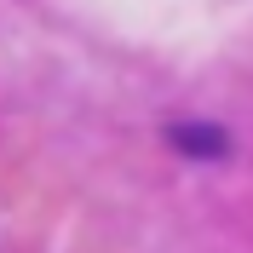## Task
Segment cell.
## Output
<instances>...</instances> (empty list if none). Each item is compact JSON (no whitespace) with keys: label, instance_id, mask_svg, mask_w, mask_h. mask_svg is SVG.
Returning a JSON list of instances; mask_svg holds the SVG:
<instances>
[{"label":"cell","instance_id":"6da1fadb","mask_svg":"<svg viewBox=\"0 0 253 253\" xmlns=\"http://www.w3.org/2000/svg\"><path fill=\"white\" fill-rule=\"evenodd\" d=\"M167 138H173L178 150H190V156H224V144H230L219 126H202V121H178Z\"/></svg>","mask_w":253,"mask_h":253}]
</instances>
